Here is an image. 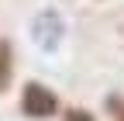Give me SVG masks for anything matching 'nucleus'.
<instances>
[{
  "mask_svg": "<svg viewBox=\"0 0 124 121\" xmlns=\"http://www.w3.org/2000/svg\"><path fill=\"white\" fill-rule=\"evenodd\" d=\"M21 114L31 121H48L59 114V97L52 94L45 83H24V94H21Z\"/></svg>",
  "mask_w": 124,
  "mask_h": 121,
  "instance_id": "nucleus-1",
  "label": "nucleus"
},
{
  "mask_svg": "<svg viewBox=\"0 0 124 121\" xmlns=\"http://www.w3.org/2000/svg\"><path fill=\"white\" fill-rule=\"evenodd\" d=\"M31 38L41 52H59L62 38H66V21L59 17L55 10H41L35 21H31Z\"/></svg>",
  "mask_w": 124,
  "mask_h": 121,
  "instance_id": "nucleus-2",
  "label": "nucleus"
},
{
  "mask_svg": "<svg viewBox=\"0 0 124 121\" xmlns=\"http://www.w3.org/2000/svg\"><path fill=\"white\" fill-rule=\"evenodd\" d=\"M14 80V45L10 38H0V94L10 86Z\"/></svg>",
  "mask_w": 124,
  "mask_h": 121,
  "instance_id": "nucleus-3",
  "label": "nucleus"
},
{
  "mask_svg": "<svg viewBox=\"0 0 124 121\" xmlns=\"http://www.w3.org/2000/svg\"><path fill=\"white\" fill-rule=\"evenodd\" d=\"M62 121H97V118H93L90 111H83V107H66Z\"/></svg>",
  "mask_w": 124,
  "mask_h": 121,
  "instance_id": "nucleus-4",
  "label": "nucleus"
},
{
  "mask_svg": "<svg viewBox=\"0 0 124 121\" xmlns=\"http://www.w3.org/2000/svg\"><path fill=\"white\" fill-rule=\"evenodd\" d=\"M117 121H124V111H121V114H117Z\"/></svg>",
  "mask_w": 124,
  "mask_h": 121,
  "instance_id": "nucleus-5",
  "label": "nucleus"
}]
</instances>
